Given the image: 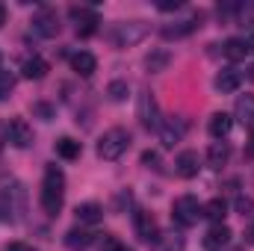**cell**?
Returning a JSON list of instances; mask_svg holds the SVG:
<instances>
[{"mask_svg":"<svg viewBox=\"0 0 254 251\" xmlns=\"http://www.w3.org/2000/svg\"><path fill=\"white\" fill-rule=\"evenodd\" d=\"M195 27H198V15H195V18H187V21H175V24H166L160 33H163V39H184V36H190Z\"/></svg>","mask_w":254,"mask_h":251,"instance_id":"cell-14","label":"cell"},{"mask_svg":"<svg viewBox=\"0 0 254 251\" xmlns=\"http://www.w3.org/2000/svg\"><path fill=\"white\" fill-rule=\"evenodd\" d=\"M127 92H130V89H127L125 80H113V83L107 86V95H110V101H125Z\"/></svg>","mask_w":254,"mask_h":251,"instance_id":"cell-27","label":"cell"},{"mask_svg":"<svg viewBox=\"0 0 254 251\" xmlns=\"http://www.w3.org/2000/svg\"><path fill=\"white\" fill-rule=\"evenodd\" d=\"M154 249L157 251H184V237L181 234H160L157 237V243H154Z\"/></svg>","mask_w":254,"mask_h":251,"instance_id":"cell-23","label":"cell"},{"mask_svg":"<svg viewBox=\"0 0 254 251\" xmlns=\"http://www.w3.org/2000/svg\"><path fill=\"white\" fill-rule=\"evenodd\" d=\"M136 116L145 130H160V107H157V98L145 89L139 95V104H136Z\"/></svg>","mask_w":254,"mask_h":251,"instance_id":"cell-6","label":"cell"},{"mask_svg":"<svg viewBox=\"0 0 254 251\" xmlns=\"http://www.w3.org/2000/svg\"><path fill=\"white\" fill-rule=\"evenodd\" d=\"M145 36H148V24H145V21H122V24H116L113 33H110V39H113L116 48H133V45H139Z\"/></svg>","mask_w":254,"mask_h":251,"instance_id":"cell-4","label":"cell"},{"mask_svg":"<svg viewBox=\"0 0 254 251\" xmlns=\"http://www.w3.org/2000/svg\"><path fill=\"white\" fill-rule=\"evenodd\" d=\"M246 157L254 160V133H252V139H249V145H246Z\"/></svg>","mask_w":254,"mask_h":251,"instance_id":"cell-36","label":"cell"},{"mask_svg":"<svg viewBox=\"0 0 254 251\" xmlns=\"http://www.w3.org/2000/svg\"><path fill=\"white\" fill-rule=\"evenodd\" d=\"M33 113H36V116H42L45 122H51V119L57 116V110H54L51 104H33Z\"/></svg>","mask_w":254,"mask_h":251,"instance_id":"cell-32","label":"cell"},{"mask_svg":"<svg viewBox=\"0 0 254 251\" xmlns=\"http://www.w3.org/2000/svg\"><path fill=\"white\" fill-rule=\"evenodd\" d=\"M246 45H249V54H254V30H252V36H249V42H246Z\"/></svg>","mask_w":254,"mask_h":251,"instance_id":"cell-39","label":"cell"},{"mask_svg":"<svg viewBox=\"0 0 254 251\" xmlns=\"http://www.w3.org/2000/svg\"><path fill=\"white\" fill-rule=\"evenodd\" d=\"M222 54H225L231 63H240V60L249 57V45H246V39H228L225 48H222Z\"/></svg>","mask_w":254,"mask_h":251,"instance_id":"cell-22","label":"cell"},{"mask_svg":"<svg viewBox=\"0 0 254 251\" xmlns=\"http://www.w3.org/2000/svg\"><path fill=\"white\" fill-rule=\"evenodd\" d=\"M33 33L42 36V39H54L60 33V15L54 9H42L36 18H33Z\"/></svg>","mask_w":254,"mask_h":251,"instance_id":"cell-8","label":"cell"},{"mask_svg":"<svg viewBox=\"0 0 254 251\" xmlns=\"http://www.w3.org/2000/svg\"><path fill=\"white\" fill-rule=\"evenodd\" d=\"M231 228L228 225H213L207 234H204V249L207 251H222L228 243H231Z\"/></svg>","mask_w":254,"mask_h":251,"instance_id":"cell-12","label":"cell"},{"mask_svg":"<svg viewBox=\"0 0 254 251\" xmlns=\"http://www.w3.org/2000/svg\"><path fill=\"white\" fill-rule=\"evenodd\" d=\"M80 142H74L71 136H63V139H57V154L63 157V160H77L80 157Z\"/></svg>","mask_w":254,"mask_h":251,"instance_id":"cell-24","label":"cell"},{"mask_svg":"<svg viewBox=\"0 0 254 251\" xmlns=\"http://www.w3.org/2000/svg\"><path fill=\"white\" fill-rule=\"evenodd\" d=\"M237 213H240V216H252L254 213V198L240 195V198H237Z\"/></svg>","mask_w":254,"mask_h":251,"instance_id":"cell-31","label":"cell"},{"mask_svg":"<svg viewBox=\"0 0 254 251\" xmlns=\"http://www.w3.org/2000/svg\"><path fill=\"white\" fill-rule=\"evenodd\" d=\"M15 213L18 207L12 204V189H3L0 192V222H15Z\"/></svg>","mask_w":254,"mask_h":251,"instance_id":"cell-26","label":"cell"},{"mask_svg":"<svg viewBox=\"0 0 254 251\" xmlns=\"http://www.w3.org/2000/svg\"><path fill=\"white\" fill-rule=\"evenodd\" d=\"M6 142H12L15 148H30L33 145V127L24 119H12L6 127Z\"/></svg>","mask_w":254,"mask_h":251,"instance_id":"cell-9","label":"cell"},{"mask_svg":"<svg viewBox=\"0 0 254 251\" xmlns=\"http://www.w3.org/2000/svg\"><path fill=\"white\" fill-rule=\"evenodd\" d=\"M181 6H184L181 0H160V3H157V9H160V12H178Z\"/></svg>","mask_w":254,"mask_h":251,"instance_id":"cell-34","label":"cell"},{"mask_svg":"<svg viewBox=\"0 0 254 251\" xmlns=\"http://www.w3.org/2000/svg\"><path fill=\"white\" fill-rule=\"evenodd\" d=\"M127 148H130V133H127L125 127H113V130H107L98 139V157L107 160V163L122 160L127 154Z\"/></svg>","mask_w":254,"mask_h":251,"instance_id":"cell-2","label":"cell"},{"mask_svg":"<svg viewBox=\"0 0 254 251\" xmlns=\"http://www.w3.org/2000/svg\"><path fill=\"white\" fill-rule=\"evenodd\" d=\"M228 157H231V145H228L225 139L213 142V145H210V151H207V163H210L213 169H222V166L228 163Z\"/></svg>","mask_w":254,"mask_h":251,"instance_id":"cell-19","label":"cell"},{"mask_svg":"<svg viewBox=\"0 0 254 251\" xmlns=\"http://www.w3.org/2000/svg\"><path fill=\"white\" fill-rule=\"evenodd\" d=\"M98 249H101V251H130L127 246H122L116 237H110V234H104V240L98 243Z\"/></svg>","mask_w":254,"mask_h":251,"instance_id":"cell-29","label":"cell"},{"mask_svg":"<svg viewBox=\"0 0 254 251\" xmlns=\"http://www.w3.org/2000/svg\"><path fill=\"white\" fill-rule=\"evenodd\" d=\"M142 166L145 169H160V154L157 151H145L142 154Z\"/></svg>","mask_w":254,"mask_h":251,"instance_id":"cell-33","label":"cell"},{"mask_svg":"<svg viewBox=\"0 0 254 251\" xmlns=\"http://www.w3.org/2000/svg\"><path fill=\"white\" fill-rule=\"evenodd\" d=\"M231 127H234V119H231L228 113H216V116L210 119V136L219 142V139H225V136L231 133Z\"/></svg>","mask_w":254,"mask_h":251,"instance_id":"cell-20","label":"cell"},{"mask_svg":"<svg viewBox=\"0 0 254 251\" xmlns=\"http://www.w3.org/2000/svg\"><path fill=\"white\" fill-rule=\"evenodd\" d=\"M201 216H204V207L198 204L195 195H181V198H175V204H172V219H175V225L192 228V225H198Z\"/></svg>","mask_w":254,"mask_h":251,"instance_id":"cell-3","label":"cell"},{"mask_svg":"<svg viewBox=\"0 0 254 251\" xmlns=\"http://www.w3.org/2000/svg\"><path fill=\"white\" fill-rule=\"evenodd\" d=\"M184 133H187V122L178 119V116L160 122V142H163V148H175L184 139Z\"/></svg>","mask_w":254,"mask_h":251,"instance_id":"cell-7","label":"cell"},{"mask_svg":"<svg viewBox=\"0 0 254 251\" xmlns=\"http://www.w3.org/2000/svg\"><path fill=\"white\" fill-rule=\"evenodd\" d=\"M234 113H237V119H240L246 127H252L254 125V95H240Z\"/></svg>","mask_w":254,"mask_h":251,"instance_id":"cell-21","label":"cell"},{"mask_svg":"<svg viewBox=\"0 0 254 251\" xmlns=\"http://www.w3.org/2000/svg\"><path fill=\"white\" fill-rule=\"evenodd\" d=\"M249 77H252V80H254V65H252V68H249Z\"/></svg>","mask_w":254,"mask_h":251,"instance_id":"cell-40","label":"cell"},{"mask_svg":"<svg viewBox=\"0 0 254 251\" xmlns=\"http://www.w3.org/2000/svg\"><path fill=\"white\" fill-rule=\"evenodd\" d=\"M3 24H6V6L0 3V27H3Z\"/></svg>","mask_w":254,"mask_h":251,"instance_id":"cell-38","label":"cell"},{"mask_svg":"<svg viewBox=\"0 0 254 251\" xmlns=\"http://www.w3.org/2000/svg\"><path fill=\"white\" fill-rule=\"evenodd\" d=\"M175 172H178L184 181L195 178V175L201 172V157H198V151H181L178 160H175Z\"/></svg>","mask_w":254,"mask_h":251,"instance_id":"cell-11","label":"cell"},{"mask_svg":"<svg viewBox=\"0 0 254 251\" xmlns=\"http://www.w3.org/2000/svg\"><path fill=\"white\" fill-rule=\"evenodd\" d=\"M6 251H36V249H33V246H27V243H9Z\"/></svg>","mask_w":254,"mask_h":251,"instance_id":"cell-35","label":"cell"},{"mask_svg":"<svg viewBox=\"0 0 254 251\" xmlns=\"http://www.w3.org/2000/svg\"><path fill=\"white\" fill-rule=\"evenodd\" d=\"M77 219L83 222V225H98L101 219H104V207L101 204H95V201H86V204H77Z\"/></svg>","mask_w":254,"mask_h":251,"instance_id":"cell-16","label":"cell"},{"mask_svg":"<svg viewBox=\"0 0 254 251\" xmlns=\"http://www.w3.org/2000/svg\"><path fill=\"white\" fill-rule=\"evenodd\" d=\"M63 198H65V175L57 166H48V169H45V184H42L39 204H42V210H45L48 216H60Z\"/></svg>","mask_w":254,"mask_h":251,"instance_id":"cell-1","label":"cell"},{"mask_svg":"<svg viewBox=\"0 0 254 251\" xmlns=\"http://www.w3.org/2000/svg\"><path fill=\"white\" fill-rule=\"evenodd\" d=\"M65 243H68L71 249H77V246H89V234H83V231H68Z\"/></svg>","mask_w":254,"mask_h":251,"instance_id":"cell-30","label":"cell"},{"mask_svg":"<svg viewBox=\"0 0 254 251\" xmlns=\"http://www.w3.org/2000/svg\"><path fill=\"white\" fill-rule=\"evenodd\" d=\"M243 71H237V68H225V71H219L216 74V89L222 92V95H231V92H237L240 86H243Z\"/></svg>","mask_w":254,"mask_h":251,"instance_id":"cell-13","label":"cell"},{"mask_svg":"<svg viewBox=\"0 0 254 251\" xmlns=\"http://www.w3.org/2000/svg\"><path fill=\"white\" fill-rule=\"evenodd\" d=\"M68 18H71V24H74V30H77L80 39H89V36L98 33L101 18H98L95 9H89V6H71L68 9Z\"/></svg>","mask_w":254,"mask_h":251,"instance_id":"cell-5","label":"cell"},{"mask_svg":"<svg viewBox=\"0 0 254 251\" xmlns=\"http://www.w3.org/2000/svg\"><path fill=\"white\" fill-rule=\"evenodd\" d=\"M12 89H15V74H12V71H3V68H0V101H6Z\"/></svg>","mask_w":254,"mask_h":251,"instance_id":"cell-28","label":"cell"},{"mask_svg":"<svg viewBox=\"0 0 254 251\" xmlns=\"http://www.w3.org/2000/svg\"><path fill=\"white\" fill-rule=\"evenodd\" d=\"M246 243H252V246H254V225L246 228Z\"/></svg>","mask_w":254,"mask_h":251,"instance_id":"cell-37","label":"cell"},{"mask_svg":"<svg viewBox=\"0 0 254 251\" xmlns=\"http://www.w3.org/2000/svg\"><path fill=\"white\" fill-rule=\"evenodd\" d=\"M21 71H24V77H27V80H42V77H48L51 65L45 63L42 57H27L24 65H21Z\"/></svg>","mask_w":254,"mask_h":251,"instance_id":"cell-17","label":"cell"},{"mask_svg":"<svg viewBox=\"0 0 254 251\" xmlns=\"http://www.w3.org/2000/svg\"><path fill=\"white\" fill-rule=\"evenodd\" d=\"M204 216H207V219H213L216 225H222V219L228 216V204H225L222 198H213V201H207V204H204Z\"/></svg>","mask_w":254,"mask_h":251,"instance_id":"cell-25","label":"cell"},{"mask_svg":"<svg viewBox=\"0 0 254 251\" xmlns=\"http://www.w3.org/2000/svg\"><path fill=\"white\" fill-rule=\"evenodd\" d=\"M71 68H74L80 77H92V74L98 71V60H95L89 51H80V54L71 57Z\"/></svg>","mask_w":254,"mask_h":251,"instance_id":"cell-15","label":"cell"},{"mask_svg":"<svg viewBox=\"0 0 254 251\" xmlns=\"http://www.w3.org/2000/svg\"><path fill=\"white\" fill-rule=\"evenodd\" d=\"M234 251H243V249H234Z\"/></svg>","mask_w":254,"mask_h":251,"instance_id":"cell-41","label":"cell"},{"mask_svg":"<svg viewBox=\"0 0 254 251\" xmlns=\"http://www.w3.org/2000/svg\"><path fill=\"white\" fill-rule=\"evenodd\" d=\"M172 65V54L166 51V48H157V51H151L148 57H145V68L151 71V74H160V71H166Z\"/></svg>","mask_w":254,"mask_h":251,"instance_id":"cell-18","label":"cell"},{"mask_svg":"<svg viewBox=\"0 0 254 251\" xmlns=\"http://www.w3.org/2000/svg\"><path fill=\"white\" fill-rule=\"evenodd\" d=\"M133 225H136V237L142 240V243H157V222H154V216L148 213V210H136L133 213Z\"/></svg>","mask_w":254,"mask_h":251,"instance_id":"cell-10","label":"cell"}]
</instances>
